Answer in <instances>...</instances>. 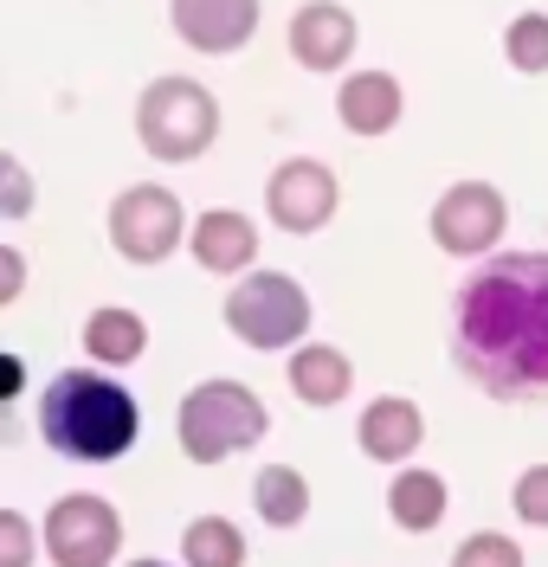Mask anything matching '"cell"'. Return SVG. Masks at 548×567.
Here are the masks:
<instances>
[{"label":"cell","instance_id":"obj_1","mask_svg":"<svg viewBox=\"0 0 548 567\" xmlns=\"http://www.w3.org/2000/svg\"><path fill=\"white\" fill-rule=\"evenodd\" d=\"M452 361L490 400L548 393V251H504L458 290Z\"/></svg>","mask_w":548,"mask_h":567},{"label":"cell","instance_id":"obj_2","mask_svg":"<svg viewBox=\"0 0 548 567\" xmlns=\"http://www.w3.org/2000/svg\"><path fill=\"white\" fill-rule=\"evenodd\" d=\"M39 439L72 464H110L136 445V400L104 368H65L39 393Z\"/></svg>","mask_w":548,"mask_h":567},{"label":"cell","instance_id":"obj_3","mask_svg":"<svg viewBox=\"0 0 548 567\" xmlns=\"http://www.w3.org/2000/svg\"><path fill=\"white\" fill-rule=\"evenodd\" d=\"M136 136L155 162H194L219 136V104L194 78H155L136 104Z\"/></svg>","mask_w":548,"mask_h":567},{"label":"cell","instance_id":"obj_4","mask_svg":"<svg viewBox=\"0 0 548 567\" xmlns=\"http://www.w3.org/2000/svg\"><path fill=\"white\" fill-rule=\"evenodd\" d=\"M265 400L252 388H239V381H207V388H194L182 400V452L194 464H219L232 458V452H246L252 439H265Z\"/></svg>","mask_w":548,"mask_h":567},{"label":"cell","instance_id":"obj_5","mask_svg":"<svg viewBox=\"0 0 548 567\" xmlns=\"http://www.w3.org/2000/svg\"><path fill=\"white\" fill-rule=\"evenodd\" d=\"M226 322H232V336L246 349H291L297 336L310 329V297L285 271H252L246 284H232Z\"/></svg>","mask_w":548,"mask_h":567},{"label":"cell","instance_id":"obj_6","mask_svg":"<svg viewBox=\"0 0 548 567\" xmlns=\"http://www.w3.org/2000/svg\"><path fill=\"white\" fill-rule=\"evenodd\" d=\"M110 246L130 265H162L182 246V200L168 187H130L110 207Z\"/></svg>","mask_w":548,"mask_h":567},{"label":"cell","instance_id":"obj_7","mask_svg":"<svg viewBox=\"0 0 548 567\" xmlns=\"http://www.w3.org/2000/svg\"><path fill=\"white\" fill-rule=\"evenodd\" d=\"M45 548L59 567H110V555L123 548V516L104 496H65L45 516Z\"/></svg>","mask_w":548,"mask_h":567},{"label":"cell","instance_id":"obj_8","mask_svg":"<svg viewBox=\"0 0 548 567\" xmlns=\"http://www.w3.org/2000/svg\"><path fill=\"white\" fill-rule=\"evenodd\" d=\"M497 233H504V194H497L490 181H458L452 194H438V207H433L438 251L477 258V251L497 246Z\"/></svg>","mask_w":548,"mask_h":567},{"label":"cell","instance_id":"obj_9","mask_svg":"<svg viewBox=\"0 0 548 567\" xmlns=\"http://www.w3.org/2000/svg\"><path fill=\"white\" fill-rule=\"evenodd\" d=\"M265 213L285 226V233H323L329 213H335V175H329L323 162H310V155H297L285 162L271 187H265Z\"/></svg>","mask_w":548,"mask_h":567},{"label":"cell","instance_id":"obj_10","mask_svg":"<svg viewBox=\"0 0 548 567\" xmlns=\"http://www.w3.org/2000/svg\"><path fill=\"white\" fill-rule=\"evenodd\" d=\"M175 27L194 52H239L258 33V0H175Z\"/></svg>","mask_w":548,"mask_h":567},{"label":"cell","instance_id":"obj_11","mask_svg":"<svg viewBox=\"0 0 548 567\" xmlns=\"http://www.w3.org/2000/svg\"><path fill=\"white\" fill-rule=\"evenodd\" d=\"M349 45H355V20H349V7H335V0H310V7H297L291 20V59L310 71H335L349 59Z\"/></svg>","mask_w":548,"mask_h":567},{"label":"cell","instance_id":"obj_12","mask_svg":"<svg viewBox=\"0 0 548 567\" xmlns=\"http://www.w3.org/2000/svg\"><path fill=\"white\" fill-rule=\"evenodd\" d=\"M355 439H362V452L368 458H381V464H401L413 458V445L426 439V420H420V406L413 400H374L362 413V425H355Z\"/></svg>","mask_w":548,"mask_h":567},{"label":"cell","instance_id":"obj_13","mask_svg":"<svg viewBox=\"0 0 548 567\" xmlns=\"http://www.w3.org/2000/svg\"><path fill=\"white\" fill-rule=\"evenodd\" d=\"M342 130H355V136H387L394 130V116H401V84L387 78V71H355V78H342Z\"/></svg>","mask_w":548,"mask_h":567},{"label":"cell","instance_id":"obj_14","mask_svg":"<svg viewBox=\"0 0 548 567\" xmlns=\"http://www.w3.org/2000/svg\"><path fill=\"white\" fill-rule=\"evenodd\" d=\"M194 239V258H200V271H246L258 251V226L246 213H200V226L187 233Z\"/></svg>","mask_w":548,"mask_h":567},{"label":"cell","instance_id":"obj_15","mask_svg":"<svg viewBox=\"0 0 548 567\" xmlns=\"http://www.w3.org/2000/svg\"><path fill=\"white\" fill-rule=\"evenodd\" d=\"M291 388H297V400H310V406H335L342 393L355 388V368H349V354L310 342V349L291 354Z\"/></svg>","mask_w":548,"mask_h":567},{"label":"cell","instance_id":"obj_16","mask_svg":"<svg viewBox=\"0 0 548 567\" xmlns=\"http://www.w3.org/2000/svg\"><path fill=\"white\" fill-rule=\"evenodd\" d=\"M252 503L271 529H297V523L310 516V484L297 477L291 464H265L252 477Z\"/></svg>","mask_w":548,"mask_h":567},{"label":"cell","instance_id":"obj_17","mask_svg":"<svg viewBox=\"0 0 548 567\" xmlns=\"http://www.w3.org/2000/svg\"><path fill=\"white\" fill-rule=\"evenodd\" d=\"M387 516L413 535L438 529V516H445V484H438L433 471H401V477L387 484Z\"/></svg>","mask_w":548,"mask_h":567},{"label":"cell","instance_id":"obj_18","mask_svg":"<svg viewBox=\"0 0 548 567\" xmlns=\"http://www.w3.org/2000/svg\"><path fill=\"white\" fill-rule=\"evenodd\" d=\"M143 317L136 310H97V317L84 322V349L97 354L104 368H130L136 354H143Z\"/></svg>","mask_w":548,"mask_h":567},{"label":"cell","instance_id":"obj_19","mask_svg":"<svg viewBox=\"0 0 548 567\" xmlns=\"http://www.w3.org/2000/svg\"><path fill=\"white\" fill-rule=\"evenodd\" d=\"M182 561L187 567H246V542L226 516H194L182 535Z\"/></svg>","mask_w":548,"mask_h":567},{"label":"cell","instance_id":"obj_20","mask_svg":"<svg viewBox=\"0 0 548 567\" xmlns=\"http://www.w3.org/2000/svg\"><path fill=\"white\" fill-rule=\"evenodd\" d=\"M504 52H510L516 71H548V13H523V20H510Z\"/></svg>","mask_w":548,"mask_h":567},{"label":"cell","instance_id":"obj_21","mask_svg":"<svg viewBox=\"0 0 548 567\" xmlns=\"http://www.w3.org/2000/svg\"><path fill=\"white\" fill-rule=\"evenodd\" d=\"M452 567H523V548L504 542V535H472V542L452 555Z\"/></svg>","mask_w":548,"mask_h":567},{"label":"cell","instance_id":"obj_22","mask_svg":"<svg viewBox=\"0 0 548 567\" xmlns=\"http://www.w3.org/2000/svg\"><path fill=\"white\" fill-rule=\"evenodd\" d=\"M516 516L536 523V529H548V464H529V471L516 477Z\"/></svg>","mask_w":548,"mask_h":567},{"label":"cell","instance_id":"obj_23","mask_svg":"<svg viewBox=\"0 0 548 567\" xmlns=\"http://www.w3.org/2000/svg\"><path fill=\"white\" fill-rule=\"evenodd\" d=\"M33 561V529L20 509H0V567H27Z\"/></svg>","mask_w":548,"mask_h":567},{"label":"cell","instance_id":"obj_24","mask_svg":"<svg viewBox=\"0 0 548 567\" xmlns=\"http://www.w3.org/2000/svg\"><path fill=\"white\" fill-rule=\"evenodd\" d=\"M0 175H7V213H27V175H20V162H0Z\"/></svg>","mask_w":548,"mask_h":567},{"label":"cell","instance_id":"obj_25","mask_svg":"<svg viewBox=\"0 0 548 567\" xmlns=\"http://www.w3.org/2000/svg\"><path fill=\"white\" fill-rule=\"evenodd\" d=\"M20 297V251H0V303Z\"/></svg>","mask_w":548,"mask_h":567},{"label":"cell","instance_id":"obj_26","mask_svg":"<svg viewBox=\"0 0 548 567\" xmlns=\"http://www.w3.org/2000/svg\"><path fill=\"white\" fill-rule=\"evenodd\" d=\"M0 393H20V361H13V354L0 361Z\"/></svg>","mask_w":548,"mask_h":567},{"label":"cell","instance_id":"obj_27","mask_svg":"<svg viewBox=\"0 0 548 567\" xmlns=\"http://www.w3.org/2000/svg\"><path fill=\"white\" fill-rule=\"evenodd\" d=\"M130 567H168V561H130Z\"/></svg>","mask_w":548,"mask_h":567}]
</instances>
